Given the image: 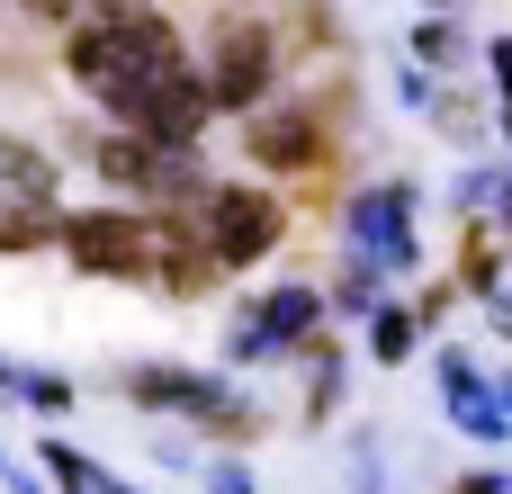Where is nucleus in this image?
Returning <instances> with one entry per match:
<instances>
[{"instance_id": "4be33fe9", "label": "nucleus", "mask_w": 512, "mask_h": 494, "mask_svg": "<svg viewBox=\"0 0 512 494\" xmlns=\"http://www.w3.org/2000/svg\"><path fill=\"white\" fill-rule=\"evenodd\" d=\"M459 288H468L477 306H486V297L504 288V243H495V234H477V243L459 252Z\"/></svg>"}, {"instance_id": "f03ea898", "label": "nucleus", "mask_w": 512, "mask_h": 494, "mask_svg": "<svg viewBox=\"0 0 512 494\" xmlns=\"http://www.w3.org/2000/svg\"><path fill=\"white\" fill-rule=\"evenodd\" d=\"M162 225H180L225 279H243V270H261L279 243H288V198L279 189H261V180H207L189 207H171Z\"/></svg>"}, {"instance_id": "5701e85b", "label": "nucleus", "mask_w": 512, "mask_h": 494, "mask_svg": "<svg viewBox=\"0 0 512 494\" xmlns=\"http://www.w3.org/2000/svg\"><path fill=\"white\" fill-rule=\"evenodd\" d=\"M495 189H504V171H495V162H477V171H459L450 207H459V216H486V207H495Z\"/></svg>"}, {"instance_id": "412c9836", "label": "nucleus", "mask_w": 512, "mask_h": 494, "mask_svg": "<svg viewBox=\"0 0 512 494\" xmlns=\"http://www.w3.org/2000/svg\"><path fill=\"white\" fill-rule=\"evenodd\" d=\"M18 405H27V414H45V423H63L81 396H72V378H63V369H18Z\"/></svg>"}, {"instance_id": "ddd939ff", "label": "nucleus", "mask_w": 512, "mask_h": 494, "mask_svg": "<svg viewBox=\"0 0 512 494\" xmlns=\"http://www.w3.org/2000/svg\"><path fill=\"white\" fill-rule=\"evenodd\" d=\"M153 288L189 306V297H216V288H225V270H216V261H207V252H198L180 225H162V261H153Z\"/></svg>"}, {"instance_id": "c756f323", "label": "nucleus", "mask_w": 512, "mask_h": 494, "mask_svg": "<svg viewBox=\"0 0 512 494\" xmlns=\"http://www.w3.org/2000/svg\"><path fill=\"white\" fill-rule=\"evenodd\" d=\"M486 387H495V405L512 414V360H495V369H486Z\"/></svg>"}, {"instance_id": "bb28decb", "label": "nucleus", "mask_w": 512, "mask_h": 494, "mask_svg": "<svg viewBox=\"0 0 512 494\" xmlns=\"http://www.w3.org/2000/svg\"><path fill=\"white\" fill-rule=\"evenodd\" d=\"M486 324L504 333V351H512V279H504V288H495V297H486Z\"/></svg>"}, {"instance_id": "0eeeda50", "label": "nucleus", "mask_w": 512, "mask_h": 494, "mask_svg": "<svg viewBox=\"0 0 512 494\" xmlns=\"http://www.w3.org/2000/svg\"><path fill=\"white\" fill-rule=\"evenodd\" d=\"M198 81H207L216 117H252L261 99H279V36L261 18H225L198 54Z\"/></svg>"}, {"instance_id": "c9c22d12", "label": "nucleus", "mask_w": 512, "mask_h": 494, "mask_svg": "<svg viewBox=\"0 0 512 494\" xmlns=\"http://www.w3.org/2000/svg\"><path fill=\"white\" fill-rule=\"evenodd\" d=\"M423 9H450V0H423Z\"/></svg>"}, {"instance_id": "4468645a", "label": "nucleus", "mask_w": 512, "mask_h": 494, "mask_svg": "<svg viewBox=\"0 0 512 494\" xmlns=\"http://www.w3.org/2000/svg\"><path fill=\"white\" fill-rule=\"evenodd\" d=\"M423 333H432V324H423L414 306H396V297H387V306L360 324V351H369L378 369H414V360H423Z\"/></svg>"}, {"instance_id": "a211bd4d", "label": "nucleus", "mask_w": 512, "mask_h": 494, "mask_svg": "<svg viewBox=\"0 0 512 494\" xmlns=\"http://www.w3.org/2000/svg\"><path fill=\"white\" fill-rule=\"evenodd\" d=\"M54 225H63V207H0V261L54 252Z\"/></svg>"}, {"instance_id": "7ed1b4c3", "label": "nucleus", "mask_w": 512, "mask_h": 494, "mask_svg": "<svg viewBox=\"0 0 512 494\" xmlns=\"http://www.w3.org/2000/svg\"><path fill=\"white\" fill-rule=\"evenodd\" d=\"M90 171H99L126 207H144V216H171V207H189V198L216 180L198 144H153V135H135V126H108V135L90 144Z\"/></svg>"}, {"instance_id": "b1692460", "label": "nucleus", "mask_w": 512, "mask_h": 494, "mask_svg": "<svg viewBox=\"0 0 512 494\" xmlns=\"http://www.w3.org/2000/svg\"><path fill=\"white\" fill-rule=\"evenodd\" d=\"M198 494H261V477L225 450V459H207V468H198Z\"/></svg>"}, {"instance_id": "2f4dec72", "label": "nucleus", "mask_w": 512, "mask_h": 494, "mask_svg": "<svg viewBox=\"0 0 512 494\" xmlns=\"http://www.w3.org/2000/svg\"><path fill=\"white\" fill-rule=\"evenodd\" d=\"M99 494H153V486H135V477H99Z\"/></svg>"}, {"instance_id": "f704fd0d", "label": "nucleus", "mask_w": 512, "mask_h": 494, "mask_svg": "<svg viewBox=\"0 0 512 494\" xmlns=\"http://www.w3.org/2000/svg\"><path fill=\"white\" fill-rule=\"evenodd\" d=\"M108 9H144V0H99V18H108Z\"/></svg>"}, {"instance_id": "f8f14e48", "label": "nucleus", "mask_w": 512, "mask_h": 494, "mask_svg": "<svg viewBox=\"0 0 512 494\" xmlns=\"http://www.w3.org/2000/svg\"><path fill=\"white\" fill-rule=\"evenodd\" d=\"M0 207H63V171H54V153L0 135Z\"/></svg>"}, {"instance_id": "cd10ccee", "label": "nucleus", "mask_w": 512, "mask_h": 494, "mask_svg": "<svg viewBox=\"0 0 512 494\" xmlns=\"http://www.w3.org/2000/svg\"><path fill=\"white\" fill-rule=\"evenodd\" d=\"M486 72H495V90H512V36H495V45H486Z\"/></svg>"}, {"instance_id": "f257e3e1", "label": "nucleus", "mask_w": 512, "mask_h": 494, "mask_svg": "<svg viewBox=\"0 0 512 494\" xmlns=\"http://www.w3.org/2000/svg\"><path fill=\"white\" fill-rule=\"evenodd\" d=\"M63 72H72L108 117H135L153 90H171V81L189 72V36H180L162 9L72 18V27H63Z\"/></svg>"}, {"instance_id": "72a5a7b5", "label": "nucleus", "mask_w": 512, "mask_h": 494, "mask_svg": "<svg viewBox=\"0 0 512 494\" xmlns=\"http://www.w3.org/2000/svg\"><path fill=\"white\" fill-rule=\"evenodd\" d=\"M0 396H18V360L9 351H0Z\"/></svg>"}, {"instance_id": "e433bc0d", "label": "nucleus", "mask_w": 512, "mask_h": 494, "mask_svg": "<svg viewBox=\"0 0 512 494\" xmlns=\"http://www.w3.org/2000/svg\"><path fill=\"white\" fill-rule=\"evenodd\" d=\"M0 477H9V450H0Z\"/></svg>"}, {"instance_id": "20e7f679", "label": "nucleus", "mask_w": 512, "mask_h": 494, "mask_svg": "<svg viewBox=\"0 0 512 494\" xmlns=\"http://www.w3.org/2000/svg\"><path fill=\"white\" fill-rule=\"evenodd\" d=\"M54 252L81 270V279H126V288H153V261H162V216L108 198V207H63L54 225Z\"/></svg>"}, {"instance_id": "423d86ee", "label": "nucleus", "mask_w": 512, "mask_h": 494, "mask_svg": "<svg viewBox=\"0 0 512 494\" xmlns=\"http://www.w3.org/2000/svg\"><path fill=\"white\" fill-rule=\"evenodd\" d=\"M342 252H360V261L387 270V279L432 270V261H423V189H414V180H369V189H351V198H342Z\"/></svg>"}, {"instance_id": "1a4fd4ad", "label": "nucleus", "mask_w": 512, "mask_h": 494, "mask_svg": "<svg viewBox=\"0 0 512 494\" xmlns=\"http://www.w3.org/2000/svg\"><path fill=\"white\" fill-rule=\"evenodd\" d=\"M117 126H135V135H153V144H207V126H216V99H207V81H198V63L171 81V90H153L135 117H117Z\"/></svg>"}, {"instance_id": "393cba45", "label": "nucleus", "mask_w": 512, "mask_h": 494, "mask_svg": "<svg viewBox=\"0 0 512 494\" xmlns=\"http://www.w3.org/2000/svg\"><path fill=\"white\" fill-rule=\"evenodd\" d=\"M450 494H512V468L477 459V468H459V486H450Z\"/></svg>"}, {"instance_id": "6e6552de", "label": "nucleus", "mask_w": 512, "mask_h": 494, "mask_svg": "<svg viewBox=\"0 0 512 494\" xmlns=\"http://www.w3.org/2000/svg\"><path fill=\"white\" fill-rule=\"evenodd\" d=\"M243 126V153L261 162V171H288V180H306V171H324V153H333V135H324V108L315 99H261L252 117H234Z\"/></svg>"}, {"instance_id": "9d476101", "label": "nucleus", "mask_w": 512, "mask_h": 494, "mask_svg": "<svg viewBox=\"0 0 512 494\" xmlns=\"http://www.w3.org/2000/svg\"><path fill=\"white\" fill-rule=\"evenodd\" d=\"M297 360H306V405H297V423H306V432H324V423L342 414L351 342H342V333H306V342H297Z\"/></svg>"}, {"instance_id": "7c9ffc66", "label": "nucleus", "mask_w": 512, "mask_h": 494, "mask_svg": "<svg viewBox=\"0 0 512 494\" xmlns=\"http://www.w3.org/2000/svg\"><path fill=\"white\" fill-rule=\"evenodd\" d=\"M0 494H54V486H45V477H18V468H9V477H0Z\"/></svg>"}, {"instance_id": "6ab92c4d", "label": "nucleus", "mask_w": 512, "mask_h": 494, "mask_svg": "<svg viewBox=\"0 0 512 494\" xmlns=\"http://www.w3.org/2000/svg\"><path fill=\"white\" fill-rule=\"evenodd\" d=\"M279 360H288V351H279V342L261 333V315L243 306V315L225 324V369H279Z\"/></svg>"}, {"instance_id": "39448f33", "label": "nucleus", "mask_w": 512, "mask_h": 494, "mask_svg": "<svg viewBox=\"0 0 512 494\" xmlns=\"http://www.w3.org/2000/svg\"><path fill=\"white\" fill-rule=\"evenodd\" d=\"M126 396L144 405V414H171V423H207V432H234V441H252L261 432V396H243L225 369H180V360H135L126 369Z\"/></svg>"}, {"instance_id": "aec40b11", "label": "nucleus", "mask_w": 512, "mask_h": 494, "mask_svg": "<svg viewBox=\"0 0 512 494\" xmlns=\"http://www.w3.org/2000/svg\"><path fill=\"white\" fill-rule=\"evenodd\" d=\"M441 414H450L468 441H486V450H504V441H512V414L495 405V387H486V396H459V405H441Z\"/></svg>"}, {"instance_id": "a878e982", "label": "nucleus", "mask_w": 512, "mask_h": 494, "mask_svg": "<svg viewBox=\"0 0 512 494\" xmlns=\"http://www.w3.org/2000/svg\"><path fill=\"white\" fill-rule=\"evenodd\" d=\"M351 494H387V477H378V450H369V441L351 450Z\"/></svg>"}, {"instance_id": "c85d7f7f", "label": "nucleus", "mask_w": 512, "mask_h": 494, "mask_svg": "<svg viewBox=\"0 0 512 494\" xmlns=\"http://www.w3.org/2000/svg\"><path fill=\"white\" fill-rule=\"evenodd\" d=\"M486 225H495V234L512 243V171H504V189H495V207H486Z\"/></svg>"}, {"instance_id": "2eb2a0df", "label": "nucleus", "mask_w": 512, "mask_h": 494, "mask_svg": "<svg viewBox=\"0 0 512 494\" xmlns=\"http://www.w3.org/2000/svg\"><path fill=\"white\" fill-rule=\"evenodd\" d=\"M387 306V270H369L360 252H342V270H333V288H324V315H342V324H369Z\"/></svg>"}, {"instance_id": "dca6fc26", "label": "nucleus", "mask_w": 512, "mask_h": 494, "mask_svg": "<svg viewBox=\"0 0 512 494\" xmlns=\"http://www.w3.org/2000/svg\"><path fill=\"white\" fill-rule=\"evenodd\" d=\"M36 468H45V486H54V494H99V477H108V468H99L90 450H72L63 432L36 441Z\"/></svg>"}, {"instance_id": "9b49d317", "label": "nucleus", "mask_w": 512, "mask_h": 494, "mask_svg": "<svg viewBox=\"0 0 512 494\" xmlns=\"http://www.w3.org/2000/svg\"><path fill=\"white\" fill-rule=\"evenodd\" d=\"M252 315H261V333L297 360V342H306V333H324V288H315V279H279L270 297H252Z\"/></svg>"}, {"instance_id": "473e14b6", "label": "nucleus", "mask_w": 512, "mask_h": 494, "mask_svg": "<svg viewBox=\"0 0 512 494\" xmlns=\"http://www.w3.org/2000/svg\"><path fill=\"white\" fill-rule=\"evenodd\" d=\"M495 126H504V144H512V90H495Z\"/></svg>"}, {"instance_id": "f3484780", "label": "nucleus", "mask_w": 512, "mask_h": 494, "mask_svg": "<svg viewBox=\"0 0 512 494\" xmlns=\"http://www.w3.org/2000/svg\"><path fill=\"white\" fill-rule=\"evenodd\" d=\"M405 54H414L423 72H459L468 36H459V18H450V9H423V18H414V36H405Z\"/></svg>"}]
</instances>
